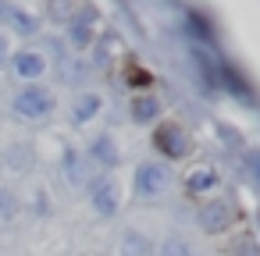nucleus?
Wrapping results in <instances>:
<instances>
[{"label": "nucleus", "mask_w": 260, "mask_h": 256, "mask_svg": "<svg viewBox=\"0 0 260 256\" xmlns=\"http://www.w3.org/2000/svg\"><path fill=\"white\" fill-rule=\"evenodd\" d=\"M203 221H207V228H210V231H217V228H224V221H228V206H224V203H217V206H210V210L203 213Z\"/></svg>", "instance_id": "nucleus-1"}, {"label": "nucleus", "mask_w": 260, "mask_h": 256, "mask_svg": "<svg viewBox=\"0 0 260 256\" xmlns=\"http://www.w3.org/2000/svg\"><path fill=\"white\" fill-rule=\"evenodd\" d=\"M160 185V171L157 167H146V174H143V189H157Z\"/></svg>", "instance_id": "nucleus-2"}]
</instances>
